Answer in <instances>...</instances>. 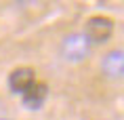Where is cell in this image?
Wrapping results in <instances>:
<instances>
[{
	"instance_id": "3957f363",
	"label": "cell",
	"mask_w": 124,
	"mask_h": 120,
	"mask_svg": "<svg viewBox=\"0 0 124 120\" xmlns=\"http://www.w3.org/2000/svg\"><path fill=\"white\" fill-rule=\"evenodd\" d=\"M34 82H36V74H34L32 67H17V70H13L11 76H8V87H11L13 93L23 95Z\"/></svg>"
},
{
	"instance_id": "6da1fadb",
	"label": "cell",
	"mask_w": 124,
	"mask_h": 120,
	"mask_svg": "<svg viewBox=\"0 0 124 120\" xmlns=\"http://www.w3.org/2000/svg\"><path fill=\"white\" fill-rule=\"evenodd\" d=\"M61 53H63V57L67 61L76 63V61H82L88 57L91 44L84 38V34H70V36H65L63 44H61Z\"/></svg>"
},
{
	"instance_id": "7a4b0ae2",
	"label": "cell",
	"mask_w": 124,
	"mask_h": 120,
	"mask_svg": "<svg viewBox=\"0 0 124 120\" xmlns=\"http://www.w3.org/2000/svg\"><path fill=\"white\" fill-rule=\"evenodd\" d=\"M114 34V21L109 17H103V15H95L86 21V34L84 38L88 40V44L93 42H105Z\"/></svg>"
},
{
	"instance_id": "5b68a950",
	"label": "cell",
	"mask_w": 124,
	"mask_h": 120,
	"mask_svg": "<svg viewBox=\"0 0 124 120\" xmlns=\"http://www.w3.org/2000/svg\"><path fill=\"white\" fill-rule=\"evenodd\" d=\"M101 67H103L105 76H109V78H122V72H124V55H122V51L120 48L109 51L103 57V61H101Z\"/></svg>"
},
{
	"instance_id": "277c9868",
	"label": "cell",
	"mask_w": 124,
	"mask_h": 120,
	"mask_svg": "<svg viewBox=\"0 0 124 120\" xmlns=\"http://www.w3.org/2000/svg\"><path fill=\"white\" fill-rule=\"evenodd\" d=\"M48 97V84L46 82H34L32 87L23 93V105L30 110H38Z\"/></svg>"
}]
</instances>
